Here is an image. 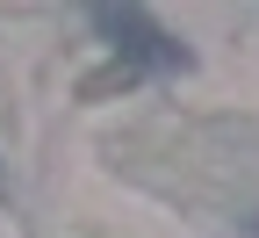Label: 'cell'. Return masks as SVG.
<instances>
[{
	"label": "cell",
	"instance_id": "cell-1",
	"mask_svg": "<svg viewBox=\"0 0 259 238\" xmlns=\"http://www.w3.org/2000/svg\"><path fill=\"white\" fill-rule=\"evenodd\" d=\"M94 29L115 37V51L130 65H151V73H187V44H173L144 8H94Z\"/></svg>",
	"mask_w": 259,
	"mask_h": 238
}]
</instances>
